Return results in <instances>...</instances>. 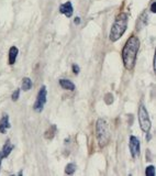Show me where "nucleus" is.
I'll return each mask as SVG.
<instances>
[{
  "instance_id": "6",
  "label": "nucleus",
  "mask_w": 156,
  "mask_h": 176,
  "mask_svg": "<svg viewBox=\"0 0 156 176\" xmlns=\"http://www.w3.org/2000/svg\"><path fill=\"white\" fill-rule=\"evenodd\" d=\"M129 148L130 152H131V155L133 158H138L140 155V141L136 137L131 136L130 137V142H129Z\"/></svg>"
},
{
  "instance_id": "17",
  "label": "nucleus",
  "mask_w": 156,
  "mask_h": 176,
  "mask_svg": "<svg viewBox=\"0 0 156 176\" xmlns=\"http://www.w3.org/2000/svg\"><path fill=\"white\" fill-rule=\"evenodd\" d=\"M79 70H81V68H79V66L78 65H76V64H74L73 65V72H74V74H79Z\"/></svg>"
},
{
  "instance_id": "1",
  "label": "nucleus",
  "mask_w": 156,
  "mask_h": 176,
  "mask_svg": "<svg viewBox=\"0 0 156 176\" xmlns=\"http://www.w3.org/2000/svg\"><path fill=\"white\" fill-rule=\"evenodd\" d=\"M138 49H140V40L138 39V36H130L129 40L125 42L122 50V60L125 70H132L134 68Z\"/></svg>"
},
{
  "instance_id": "9",
  "label": "nucleus",
  "mask_w": 156,
  "mask_h": 176,
  "mask_svg": "<svg viewBox=\"0 0 156 176\" xmlns=\"http://www.w3.org/2000/svg\"><path fill=\"white\" fill-rule=\"evenodd\" d=\"M19 50L17 46H11L9 50V64L10 65H13L16 63L17 56H18Z\"/></svg>"
},
{
  "instance_id": "5",
  "label": "nucleus",
  "mask_w": 156,
  "mask_h": 176,
  "mask_svg": "<svg viewBox=\"0 0 156 176\" xmlns=\"http://www.w3.org/2000/svg\"><path fill=\"white\" fill-rule=\"evenodd\" d=\"M46 97H47V91L45 86H42L40 88V91L38 93V97H36V100L34 102L33 109L36 111V112H42L43 108L45 106V102H46Z\"/></svg>"
},
{
  "instance_id": "8",
  "label": "nucleus",
  "mask_w": 156,
  "mask_h": 176,
  "mask_svg": "<svg viewBox=\"0 0 156 176\" xmlns=\"http://www.w3.org/2000/svg\"><path fill=\"white\" fill-rule=\"evenodd\" d=\"M10 121H9V116L3 115L1 120H0V132L1 133H6L7 130L10 128Z\"/></svg>"
},
{
  "instance_id": "13",
  "label": "nucleus",
  "mask_w": 156,
  "mask_h": 176,
  "mask_svg": "<svg viewBox=\"0 0 156 176\" xmlns=\"http://www.w3.org/2000/svg\"><path fill=\"white\" fill-rule=\"evenodd\" d=\"M55 133H56V127L55 126H52L51 128H49V130L45 132V138H46L47 140H51V139L54 138Z\"/></svg>"
},
{
  "instance_id": "3",
  "label": "nucleus",
  "mask_w": 156,
  "mask_h": 176,
  "mask_svg": "<svg viewBox=\"0 0 156 176\" xmlns=\"http://www.w3.org/2000/svg\"><path fill=\"white\" fill-rule=\"evenodd\" d=\"M96 134L100 147H106L110 141V130L105 119H98L96 123Z\"/></svg>"
},
{
  "instance_id": "18",
  "label": "nucleus",
  "mask_w": 156,
  "mask_h": 176,
  "mask_svg": "<svg viewBox=\"0 0 156 176\" xmlns=\"http://www.w3.org/2000/svg\"><path fill=\"white\" fill-rule=\"evenodd\" d=\"M151 11L153 12V13H155L156 12V1H153L151 5Z\"/></svg>"
},
{
  "instance_id": "16",
  "label": "nucleus",
  "mask_w": 156,
  "mask_h": 176,
  "mask_svg": "<svg viewBox=\"0 0 156 176\" xmlns=\"http://www.w3.org/2000/svg\"><path fill=\"white\" fill-rule=\"evenodd\" d=\"M19 95H20V89H16L13 94H12V100L13 101H17L19 99Z\"/></svg>"
},
{
  "instance_id": "14",
  "label": "nucleus",
  "mask_w": 156,
  "mask_h": 176,
  "mask_svg": "<svg viewBox=\"0 0 156 176\" xmlns=\"http://www.w3.org/2000/svg\"><path fill=\"white\" fill-rule=\"evenodd\" d=\"M75 171H76V165L75 164H73V163H69V164L66 165V168H65V173H66L67 175H70V174H73Z\"/></svg>"
},
{
  "instance_id": "20",
  "label": "nucleus",
  "mask_w": 156,
  "mask_h": 176,
  "mask_svg": "<svg viewBox=\"0 0 156 176\" xmlns=\"http://www.w3.org/2000/svg\"><path fill=\"white\" fill-rule=\"evenodd\" d=\"M79 22H81V19H79V18H76V19H75V23H76V24H78Z\"/></svg>"
},
{
  "instance_id": "4",
  "label": "nucleus",
  "mask_w": 156,
  "mask_h": 176,
  "mask_svg": "<svg viewBox=\"0 0 156 176\" xmlns=\"http://www.w3.org/2000/svg\"><path fill=\"white\" fill-rule=\"evenodd\" d=\"M138 122H140V127L143 132L148 133L151 130V120H149L148 112L144 105H141L140 109H138Z\"/></svg>"
},
{
  "instance_id": "19",
  "label": "nucleus",
  "mask_w": 156,
  "mask_h": 176,
  "mask_svg": "<svg viewBox=\"0 0 156 176\" xmlns=\"http://www.w3.org/2000/svg\"><path fill=\"white\" fill-rule=\"evenodd\" d=\"M3 153H1V152H0V167H1V161H3Z\"/></svg>"
},
{
  "instance_id": "10",
  "label": "nucleus",
  "mask_w": 156,
  "mask_h": 176,
  "mask_svg": "<svg viewBox=\"0 0 156 176\" xmlns=\"http://www.w3.org/2000/svg\"><path fill=\"white\" fill-rule=\"evenodd\" d=\"M60 85L62 86V88H64L66 91H75V85H74V83L68 80V79H60Z\"/></svg>"
},
{
  "instance_id": "15",
  "label": "nucleus",
  "mask_w": 156,
  "mask_h": 176,
  "mask_svg": "<svg viewBox=\"0 0 156 176\" xmlns=\"http://www.w3.org/2000/svg\"><path fill=\"white\" fill-rule=\"evenodd\" d=\"M155 167L153 165H149V166L146 167L145 169V175L146 176H155Z\"/></svg>"
},
{
  "instance_id": "12",
  "label": "nucleus",
  "mask_w": 156,
  "mask_h": 176,
  "mask_svg": "<svg viewBox=\"0 0 156 176\" xmlns=\"http://www.w3.org/2000/svg\"><path fill=\"white\" fill-rule=\"evenodd\" d=\"M31 87H32V80L29 77H24L22 79V89L24 91H28Z\"/></svg>"
},
{
  "instance_id": "7",
  "label": "nucleus",
  "mask_w": 156,
  "mask_h": 176,
  "mask_svg": "<svg viewBox=\"0 0 156 176\" xmlns=\"http://www.w3.org/2000/svg\"><path fill=\"white\" fill-rule=\"evenodd\" d=\"M60 12L62 14H64V16H66L67 18H70V17L73 16V12H74L73 6H71L70 1H67V3H63V5H60Z\"/></svg>"
},
{
  "instance_id": "11",
  "label": "nucleus",
  "mask_w": 156,
  "mask_h": 176,
  "mask_svg": "<svg viewBox=\"0 0 156 176\" xmlns=\"http://www.w3.org/2000/svg\"><path fill=\"white\" fill-rule=\"evenodd\" d=\"M12 150H13V145H12L11 143H10V141L8 140L7 142H6V144L3 145V152H1V153H3V158H7V156L9 155L10 153H11Z\"/></svg>"
},
{
  "instance_id": "2",
  "label": "nucleus",
  "mask_w": 156,
  "mask_h": 176,
  "mask_svg": "<svg viewBox=\"0 0 156 176\" xmlns=\"http://www.w3.org/2000/svg\"><path fill=\"white\" fill-rule=\"evenodd\" d=\"M127 28V13H120L116 18L113 25L110 31L109 38L111 42H117L121 36L124 34Z\"/></svg>"
}]
</instances>
